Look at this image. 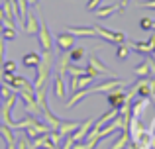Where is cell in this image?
Masks as SVG:
<instances>
[{
    "label": "cell",
    "instance_id": "obj_1",
    "mask_svg": "<svg viewBox=\"0 0 155 149\" xmlns=\"http://www.w3.org/2000/svg\"><path fill=\"white\" fill-rule=\"evenodd\" d=\"M110 73V69L104 65L102 61H100L98 57H96L94 53L88 57V67L84 69V75H88V76H92V79H96V76H100V75H108Z\"/></svg>",
    "mask_w": 155,
    "mask_h": 149
},
{
    "label": "cell",
    "instance_id": "obj_2",
    "mask_svg": "<svg viewBox=\"0 0 155 149\" xmlns=\"http://www.w3.org/2000/svg\"><path fill=\"white\" fill-rule=\"evenodd\" d=\"M18 102V94L16 92H12L8 98H4L2 100V104H0V116H2V124H6V126H10L12 128V118H10V112H12V108H14V104Z\"/></svg>",
    "mask_w": 155,
    "mask_h": 149
},
{
    "label": "cell",
    "instance_id": "obj_3",
    "mask_svg": "<svg viewBox=\"0 0 155 149\" xmlns=\"http://www.w3.org/2000/svg\"><path fill=\"white\" fill-rule=\"evenodd\" d=\"M94 31H96L98 37H102V41L116 43V45L126 41V35L122 34V31H110V30H106V28H102V26H94Z\"/></svg>",
    "mask_w": 155,
    "mask_h": 149
},
{
    "label": "cell",
    "instance_id": "obj_4",
    "mask_svg": "<svg viewBox=\"0 0 155 149\" xmlns=\"http://www.w3.org/2000/svg\"><path fill=\"white\" fill-rule=\"evenodd\" d=\"M106 100H108L110 108H114V110H120L122 106L126 104V90L124 88H114V90L106 92Z\"/></svg>",
    "mask_w": 155,
    "mask_h": 149
},
{
    "label": "cell",
    "instance_id": "obj_5",
    "mask_svg": "<svg viewBox=\"0 0 155 149\" xmlns=\"http://www.w3.org/2000/svg\"><path fill=\"white\" fill-rule=\"evenodd\" d=\"M38 37H39V45H41L43 51H53V39L49 34V26L47 22H39V31H38Z\"/></svg>",
    "mask_w": 155,
    "mask_h": 149
},
{
    "label": "cell",
    "instance_id": "obj_6",
    "mask_svg": "<svg viewBox=\"0 0 155 149\" xmlns=\"http://www.w3.org/2000/svg\"><path fill=\"white\" fill-rule=\"evenodd\" d=\"M75 41H77V39H75V35H73V34H69L67 30H65V31H61V34L55 37V45L59 47V51H61V53H67L69 49H73V47H75Z\"/></svg>",
    "mask_w": 155,
    "mask_h": 149
},
{
    "label": "cell",
    "instance_id": "obj_7",
    "mask_svg": "<svg viewBox=\"0 0 155 149\" xmlns=\"http://www.w3.org/2000/svg\"><path fill=\"white\" fill-rule=\"evenodd\" d=\"M124 80H120V79H108V80H104V83H100V84H94V86H91V94H94V92H110V90H114V88H120V86H124Z\"/></svg>",
    "mask_w": 155,
    "mask_h": 149
},
{
    "label": "cell",
    "instance_id": "obj_8",
    "mask_svg": "<svg viewBox=\"0 0 155 149\" xmlns=\"http://www.w3.org/2000/svg\"><path fill=\"white\" fill-rule=\"evenodd\" d=\"M24 30H26L28 35H38V31H39V20L35 18L34 8H30L28 14H26V20H24Z\"/></svg>",
    "mask_w": 155,
    "mask_h": 149
},
{
    "label": "cell",
    "instance_id": "obj_9",
    "mask_svg": "<svg viewBox=\"0 0 155 149\" xmlns=\"http://www.w3.org/2000/svg\"><path fill=\"white\" fill-rule=\"evenodd\" d=\"M92 124H94V120H92V118L84 120V122H83V126H79V128H77V130H75V134H73L71 138L75 139V141H84V138L88 135V131H91Z\"/></svg>",
    "mask_w": 155,
    "mask_h": 149
},
{
    "label": "cell",
    "instance_id": "obj_10",
    "mask_svg": "<svg viewBox=\"0 0 155 149\" xmlns=\"http://www.w3.org/2000/svg\"><path fill=\"white\" fill-rule=\"evenodd\" d=\"M67 31L73 34L75 37H94L96 35L94 28H84V26H69Z\"/></svg>",
    "mask_w": 155,
    "mask_h": 149
},
{
    "label": "cell",
    "instance_id": "obj_11",
    "mask_svg": "<svg viewBox=\"0 0 155 149\" xmlns=\"http://www.w3.org/2000/svg\"><path fill=\"white\" fill-rule=\"evenodd\" d=\"M116 12H122L120 4H110V6H98V8L94 10V14H96V18L104 20V18H110L112 14H116Z\"/></svg>",
    "mask_w": 155,
    "mask_h": 149
},
{
    "label": "cell",
    "instance_id": "obj_12",
    "mask_svg": "<svg viewBox=\"0 0 155 149\" xmlns=\"http://www.w3.org/2000/svg\"><path fill=\"white\" fill-rule=\"evenodd\" d=\"M41 63V55L38 53V51H31V53H26L22 57V65L26 67V69H35V67Z\"/></svg>",
    "mask_w": 155,
    "mask_h": 149
},
{
    "label": "cell",
    "instance_id": "obj_13",
    "mask_svg": "<svg viewBox=\"0 0 155 149\" xmlns=\"http://www.w3.org/2000/svg\"><path fill=\"white\" fill-rule=\"evenodd\" d=\"M53 92H55V96L59 100H65L67 98V88H65V79L61 75H57L55 79H53Z\"/></svg>",
    "mask_w": 155,
    "mask_h": 149
},
{
    "label": "cell",
    "instance_id": "obj_14",
    "mask_svg": "<svg viewBox=\"0 0 155 149\" xmlns=\"http://www.w3.org/2000/svg\"><path fill=\"white\" fill-rule=\"evenodd\" d=\"M132 49H136L140 55H151L153 53V47L149 45V41L145 39V41H126Z\"/></svg>",
    "mask_w": 155,
    "mask_h": 149
},
{
    "label": "cell",
    "instance_id": "obj_15",
    "mask_svg": "<svg viewBox=\"0 0 155 149\" xmlns=\"http://www.w3.org/2000/svg\"><path fill=\"white\" fill-rule=\"evenodd\" d=\"M79 126H81L79 122H61V126H59V130H57V131H59V134L63 135V139H65L67 135H73V134H75V130Z\"/></svg>",
    "mask_w": 155,
    "mask_h": 149
},
{
    "label": "cell",
    "instance_id": "obj_16",
    "mask_svg": "<svg viewBox=\"0 0 155 149\" xmlns=\"http://www.w3.org/2000/svg\"><path fill=\"white\" fill-rule=\"evenodd\" d=\"M67 57H69V61H71V63H79L81 59L84 57V47L75 45L73 49H69V51H67Z\"/></svg>",
    "mask_w": 155,
    "mask_h": 149
},
{
    "label": "cell",
    "instance_id": "obj_17",
    "mask_svg": "<svg viewBox=\"0 0 155 149\" xmlns=\"http://www.w3.org/2000/svg\"><path fill=\"white\" fill-rule=\"evenodd\" d=\"M35 120H38V118L26 116V118L20 120V122H14V124H12V128H14V130H28V128H31V126L35 124Z\"/></svg>",
    "mask_w": 155,
    "mask_h": 149
},
{
    "label": "cell",
    "instance_id": "obj_18",
    "mask_svg": "<svg viewBox=\"0 0 155 149\" xmlns=\"http://www.w3.org/2000/svg\"><path fill=\"white\" fill-rule=\"evenodd\" d=\"M0 135L4 138V141H6V143H14L16 141V135L12 134V128L6 126V124H2V126H0Z\"/></svg>",
    "mask_w": 155,
    "mask_h": 149
},
{
    "label": "cell",
    "instance_id": "obj_19",
    "mask_svg": "<svg viewBox=\"0 0 155 149\" xmlns=\"http://www.w3.org/2000/svg\"><path fill=\"white\" fill-rule=\"evenodd\" d=\"M116 57L122 59V61L130 57V45H128L126 41H124V43H118V47H116Z\"/></svg>",
    "mask_w": 155,
    "mask_h": 149
},
{
    "label": "cell",
    "instance_id": "obj_20",
    "mask_svg": "<svg viewBox=\"0 0 155 149\" xmlns=\"http://www.w3.org/2000/svg\"><path fill=\"white\" fill-rule=\"evenodd\" d=\"M134 73L136 76H140V79H145V76L149 75V67H147V61L140 63V65H136V69H134Z\"/></svg>",
    "mask_w": 155,
    "mask_h": 149
},
{
    "label": "cell",
    "instance_id": "obj_21",
    "mask_svg": "<svg viewBox=\"0 0 155 149\" xmlns=\"http://www.w3.org/2000/svg\"><path fill=\"white\" fill-rule=\"evenodd\" d=\"M67 73L71 76H81V75H84V69L83 67H77L75 63H69L67 65Z\"/></svg>",
    "mask_w": 155,
    "mask_h": 149
},
{
    "label": "cell",
    "instance_id": "obj_22",
    "mask_svg": "<svg viewBox=\"0 0 155 149\" xmlns=\"http://www.w3.org/2000/svg\"><path fill=\"white\" fill-rule=\"evenodd\" d=\"M31 143L28 141V135H16V149H30Z\"/></svg>",
    "mask_w": 155,
    "mask_h": 149
},
{
    "label": "cell",
    "instance_id": "obj_23",
    "mask_svg": "<svg viewBox=\"0 0 155 149\" xmlns=\"http://www.w3.org/2000/svg\"><path fill=\"white\" fill-rule=\"evenodd\" d=\"M92 80H94L92 76H88V75H81V76H79V90H81V88H88V86L92 84Z\"/></svg>",
    "mask_w": 155,
    "mask_h": 149
},
{
    "label": "cell",
    "instance_id": "obj_24",
    "mask_svg": "<svg viewBox=\"0 0 155 149\" xmlns=\"http://www.w3.org/2000/svg\"><path fill=\"white\" fill-rule=\"evenodd\" d=\"M2 37L6 39V41H12V39L16 37V28H4L2 30Z\"/></svg>",
    "mask_w": 155,
    "mask_h": 149
},
{
    "label": "cell",
    "instance_id": "obj_25",
    "mask_svg": "<svg viewBox=\"0 0 155 149\" xmlns=\"http://www.w3.org/2000/svg\"><path fill=\"white\" fill-rule=\"evenodd\" d=\"M47 135H49L51 143H53V145H55V147H59V143L63 141V135H61L59 131H49V134H47Z\"/></svg>",
    "mask_w": 155,
    "mask_h": 149
},
{
    "label": "cell",
    "instance_id": "obj_26",
    "mask_svg": "<svg viewBox=\"0 0 155 149\" xmlns=\"http://www.w3.org/2000/svg\"><path fill=\"white\" fill-rule=\"evenodd\" d=\"M140 28H141V30H145V31H149L153 28V20L147 18V16H145V18H141L140 20Z\"/></svg>",
    "mask_w": 155,
    "mask_h": 149
},
{
    "label": "cell",
    "instance_id": "obj_27",
    "mask_svg": "<svg viewBox=\"0 0 155 149\" xmlns=\"http://www.w3.org/2000/svg\"><path fill=\"white\" fill-rule=\"evenodd\" d=\"M2 71H4V73H16V63L14 61H4Z\"/></svg>",
    "mask_w": 155,
    "mask_h": 149
},
{
    "label": "cell",
    "instance_id": "obj_28",
    "mask_svg": "<svg viewBox=\"0 0 155 149\" xmlns=\"http://www.w3.org/2000/svg\"><path fill=\"white\" fill-rule=\"evenodd\" d=\"M73 145H75V139H73L71 135H67V138L63 139V145H61V149H73Z\"/></svg>",
    "mask_w": 155,
    "mask_h": 149
},
{
    "label": "cell",
    "instance_id": "obj_29",
    "mask_svg": "<svg viewBox=\"0 0 155 149\" xmlns=\"http://www.w3.org/2000/svg\"><path fill=\"white\" fill-rule=\"evenodd\" d=\"M100 2H102V0H88V2H87V10L88 12H94L96 8L100 6Z\"/></svg>",
    "mask_w": 155,
    "mask_h": 149
},
{
    "label": "cell",
    "instance_id": "obj_30",
    "mask_svg": "<svg viewBox=\"0 0 155 149\" xmlns=\"http://www.w3.org/2000/svg\"><path fill=\"white\" fill-rule=\"evenodd\" d=\"M147 67H149V75H155V59L153 57H147Z\"/></svg>",
    "mask_w": 155,
    "mask_h": 149
},
{
    "label": "cell",
    "instance_id": "obj_31",
    "mask_svg": "<svg viewBox=\"0 0 155 149\" xmlns=\"http://www.w3.org/2000/svg\"><path fill=\"white\" fill-rule=\"evenodd\" d=\"M141 8H155V0H147V2H140Z\"/></svg>",
    "mask_w": 155,
    "mask_h": 149
},
{
    "label": "cell",
    "instance_id": "obj_32",
    "mask_svg": "<svg viewBox=\"0 0 155 149\" xmlns=\"http://www.w3.org/2000/svg\"><path fill=\"white\" fill-rule=\"evenodd\" d=\"M26 2H28V6H30V8H35V4H38V0H26Z\"/></svg>",
    "mask_w": 155,
    "mask_h": 149
},
{
    "label": "cell",
    "instance_id": "obj_33",
    "mask_svg": "<svg viewBox=\"0 0 155 149\" xmlns=\"http://www.w3.org/2000/svg\"><path fill=\"white\" fill-rule=\"evenodd\" d=\"M128 4H130V0H122V2H120V8H122V12H124V8L128 6Z\"/></svg>",
    "mask_w": 155,
    "mask_h": 149
},
{
    "label": "cell",
    "instance_id": "obj_34",
    "mask_svg": "<svg viewBox=\"0 0 155 149\" xmlns=\"http://www.w3.org/2000/svg\"><path fill=\"white\" fill-rule=\"evenodd\" d=\"M4 22V10H2V6H0V24Z\"/></svg>",
    "mask_w": 155,
    "mask_h": 149
},
{
    "label": "cell",
    "instance_id": "obj_35",
    "mask_svg": "<svg viewBox=\"0 0 155 149\" xmlns=\"http://www.w3.org/2000/svg\"><path fill=\"white\" fill-rule=\"evenodd\" d=\"M2 75H4V71H2V67H0V83H2Z\"/></svg>",
    "mask_w": 155,
    "mask_h": 149
},
{
    "label": "cell",
    "instance_id": "obj_36",
    "mask_svg": "<svg viewBox=\"0 0 155 149\" xmlns=\"http://www.w3.org/2000/svg\"><path fill=\"white\" fill-rule=\"evenodd\" d=\"M151 30H155V22H153V28H151Z\"/></svg>",
    "mask_w": 155,
    "mask_h": 149
},
{
    "label": "cell",
    "instance_id": "obj_37",
    "mask_svg": "<svg viewBox=\"0 0 155 149\" xmlns=\"http://www.w3.org/2000/svg\"><path fill=\"white\" fill-rule=\"evenodd\" d=\"M30 149H35V147H34V145H30Z\"/></svg>",
    "mask_w": 155,
    "mask_h": 149
},
{
    "label": "cell",
    "instance_id": "obj_38",
    "mask_svg": "<svg viewBox=\"0 0 155 149\" xmlns=\"http://www.w3.org/2000/svg\"><path fill=\"white\" fill-rule=\"evenodd\" d=\"M0 104H2V96H0Z\"/></svg>",
    "mask_w": 155,
    "mask_h": 149
},
{
    "label": "cell",
    "instance_id": "obj_39",
    "mask_svg": "<svg viewBox=\"0 0 155 149\" xmlns=\"http://www.w3.org/2000/svg\"><path fill=\"white\" fill-rule=\"evenodd\" d=\"M153 53H155V49H153Z\"/></svg>",
    "mask_w": 155,
    "mask_h": 149
}]
</instances>
